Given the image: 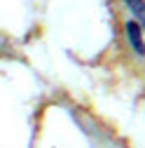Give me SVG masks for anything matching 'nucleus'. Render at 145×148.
I'll list each match as a JSON object with an SVG mask.
<instances>
[{"mask_svg":"<svg viewBox=\"0 0 145 148\" xmlns=\"http://www.w3.org/2000/svg\"><path fill=\"white\" fill-rule=\"evenodd\" d=\"M124 33H126V40H129V45L133 47L136 54H145V40H143V26L136 21V19H129L124 24Z\"/></svg>","mask_w":145,"mask_h":148,"instance_id":"1","label":"nucleus"},{"mask_svg":"<svg viewBox=\"0 0 145 148\" xmlns=\"http://www.w3.org/2000/svg\"><path fill=\"white\" fill-rule=\"evenodd\" d=\"M122 3H124L126 10L133 14V19L140 26H145V0H122Z\"/></svg>","mask_w":145,"mask_h":148,"instance_id":"2","label":"nucleus"}]
</instances>
